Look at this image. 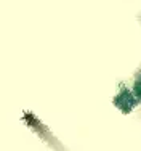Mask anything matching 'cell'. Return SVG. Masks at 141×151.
Instances as JSON below:
<instances>
[{
    "instance_id": "6da1fadb",
    "label": "cell",
    "mask_w": 141,
    "mask_h": 151,
    "mask_svg": "<svg viewBox=\"0 0 141 151\" xmlns=\"http://www.w3.org/2000/svg\"><path fill=\"white\" fill-rule=\"evenodd\" d=\"M112 103H114V106L117 108L119 111H122L124 114H130L136 108V105L140 103V100L133 95L132 90H128V88L124 87L112 98Z\"/></svg>"
},
{
    "instance_id": "7a4b0ae2",
    "label": "cell",
    "mask_w": 141,
    "mask_h": 151,
    "mask_svg": "<svg viewBox=\"0 0 141 151\" xmlns=\"http://www.w3.org/2000/svg\"><path fill=\"white\" fill-rule=\"evenodd\" d=\"M132 92H133V95H135L136 98L140 100V103H141V73L136 76L135 82H133V88H132Z\"/></svg>"
}]
</instances>
